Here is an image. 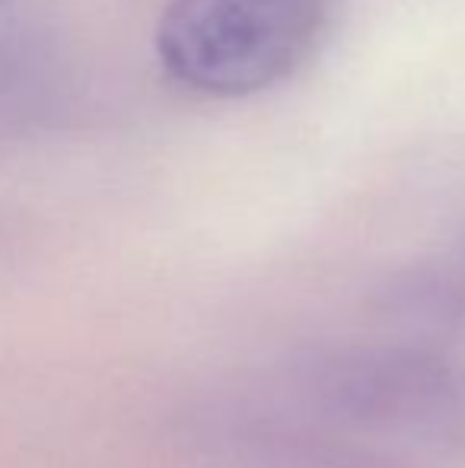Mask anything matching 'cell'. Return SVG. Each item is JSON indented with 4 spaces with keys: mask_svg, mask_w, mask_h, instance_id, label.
Wrapping results in <instances>:
<instances>
[{
    "mask_svg": "<svg viewBox=\"0 0 465 468\" xmlns=\"http://www.w3.org/2000/svg\"><path fill=\"white\" fill-rule=\"evenodd\" d=\"M329 0H173L156 55L179 87L248 96L291 77L312 55Z\"/></svg>",
    "mask_w": 465,
    "mask_h": 468,
    "instance_id": "obj_1",
    "label": "cell"
},
{
    "mask_svg": "<svg viewBox=\"0 0 465 468\" xmlns=\"http://www.w3.org/2000/svg\"><path fill=\"white\" fill-rule=\"evenodd\" d=\"M293 382L322 418L354 427L443 431L465 414V376L417 347H332L303 360Z\"/></svg>",
    "mask_w": 465,
    "mask_h": 468,
    "instance_id": "obj_2",
    "label": "cell"
},
{
    "mask_svg": "<svg viewBox=\"0 0 465 468\" xmlns=\"http://www.w3.org/2000/svg\"><path fill=\"white\" fill-rule=\"evenodd\" d=\"M188 446L207 468H398L370 446L265 411L205 414Z\"/></svg>",
    "mask_w": 465,
    "mask_h": 468,
    "instance_id": "obj_3",
    "label": "cell"
}]
</instances>
